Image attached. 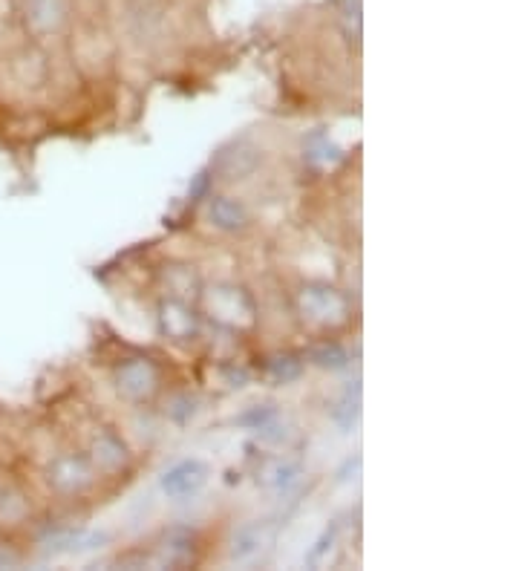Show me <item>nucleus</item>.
<instances>
[{
	"mask_svg": "<svg viewBox=\"0 0 519 571\" xmlns=\"http://www.w3.org/2000/svg\"><path fill=\"white\" fill-rule=\"evenodd\" d=\"M96 459L104 462L107 468H116V465L124 462V445L119 439H113V436H101L99 442H96Z\"/></svg>",
	"mask_w": 519,
	"mask_h": 571,
	"instance_id": "nucleus-17",
	"label": "nucleus"
},
{
	"mask_svg": "<svg viewBox=\"0 0 519 571\" xmlns=\"http://www.w3.org/2000/svg\"><path fill=\"white\" fill-rule=\"evenodd\" d=\"M211 220L223 231H237L248 223V211L243 202L231 197H217L211 202Z\"/></svg>",
	"mask_w": 519,
	"mask_h": 571,
	"instance_id": "nucleus-10",
	"label": "nucleus"
},
{
	"mask_svg": "<svg viewBox=\"0 0 519 571\" xmlns=\"http://www.w3.org/2000/svg\"><path fill=\"white\" fill-rule=\"evenodd\" d=\"M156 384H159V375H156L150 361L136 358V361H127L122 370H119V390H122L124 396L148 398L156 390Z\"/></svg>",
	"mask_w": 519,
	"mask_h": 571,
	"instance_id": "nucleus-5",
	"label": "nucleus"
},
{
	"mask_svg": "<svg viewBox=\"0 0 519 571\" xmlns=\"http://www.w3.org/2000/svg\"><path fill=\"white\" fill-rule=\"evenodd\" d=\"M358 410H361V387H349L344 396L338 398V404L332 407V419L341 424L344 430H349L355 419H358Z\"/></svg>",
	"mask_w": 519,
	"mask_h": 571,
	"instance_id": "nucleus-12",
	"label": "nucleus"
},
{
	"mask_svg": "<svg viewBox=\"0 0 519 571\" xmlns=\"http://www.w3.org/2000/svg\"><path fill=\"white\" fill-rule=\"evenodd\" d=\"M300 312L309 318V321L318 323H344L349 315V300L332 289V286H323V283H312V286H303L300 292Z\"/></svg>",
	"mask_w": 519,
	"mask_h": 571,
	"instance_id": "nucleus-1",
	"label": "nucleus"
},
{
	"mask_svg": "<svg viewBox=\"0 0 519 571\" xmlns=\"http://www.w3.org/2000/svg\"><path fill=\"white\" fill-rule=\"evenodd\" d=\"M104 543V534H93L84 528H61V531H50L44 537V546L50 551H87Z\"/></svg>",
	"mask_w": 519,
	"mask_h": 571,
	"instance_id": "nucleus-8",
	"label": "nucleus"
},
{
	"mask_svg": "<svg viewBox=\"0 0 519 571\" xmlns=\"http://www.w3.org/2000/svg\"><path fill=\"white\" fill-rule=\"evenodd\" d=\"M205 479H208V471H205L202 462H197V459L179 462L176 468H171V471L162 476V491L173 499L194 497L199 488L205 485Z\"/></svg>",
	"mask_w": 519,
	"mask_h": 571,
	"instance_id": "nucleus-2",
	"label": "nucleus"
},
{
	"mask_svg": "<svg viewBox=\"0 0 519 571\" xmlns=\"http://www.w3.org/2000/svg\"><path fill=\"white\" fill-rule=\"evenodd\" d=\"M309 358L318 364V367H326V370H344L349 364V355L338 344H321L309 352Z\"/></svg>",
	"mask_w": 519,
	"mask_h": 571,
	"instance_id": "nucleus-14",
	"label": "nucleus"
},
{
	"mask_svg": "<svg viewBox=\"0 0 519 571\" xmlns=\"http://www.w3.org/2000/svg\"><path fill=\"white\" fill-rule=\"evenodd\" d=\"M300 370H303V361H300L297 355H277V358L269 361V367H266V373L272 375L274 381H280V384L295 381Z\"/></svg>",
	"mask_w": 519,
	"mask_h": 571,
	"instance_id": "nucleus-15",
	"label": "nucleus"
},
{
	"mask_svg": "<svg viewBox=\"0 0 519 571\" xmlns=\"http://www.w3.org/2000/svg\"><path fill=\"white\" fill-rule=\"evenodd\" d=\"M272 543V528L266 522L243 525L231 540V560L234 563H254Z\"/></svg>",
	"mask_w": 519,
	"mask_h": 571,
	"instance_id": "nucleus-3",
	"label": "nucleus"
},
{
	"mask_svg": "<svg viewBox=\"0 0 519 571\" xmlns=\"http://www.w3.org/2000/svg\"><path fill=\"white\" fill-rule=\"evenodd\" d=\"M159 318H162V332H168L176 341H185V338L197 335V318H194V312H191L185 303H179V300L162 303V315H159Z\"/></svg>",
	"mask_w": 519,
	"mask_h": 571,
	"instance_id": "nucleus-7",
	"label": "nucleus"
},
{
	"mask_svg": "<svg viewBox=\"0 0 519 571\" xmlns=\"http://www.w3.org/2000/svg\"><path fill=\"white\" fill-rule=\"evenodd\" d=\"M67 18V0H24V21L32 32H55Z\"/></svg>",
	"mask_w": 519,
	"mask_h": 571,
	"instance_id": "nucleus-4",
	"label": "nucleus"
},
{
	"mask_svg": "<svg viewBox=\"0 0 519 571\" xmlns=\"http://www.w3.org/2000/svg\"><path fill=\"white\" fill-rule=\"evenodd\" d=\"M332 543H335V528H332V531H326V534H323V537H321V543H318V548H315V551H312V554H309V563H312V566H315V563H318V560H321V554H323V551H326V548H332Z\"/></svg>",
	"mask_w": 519,
	"mask_h": 571,
	"instance_id": "nucleus-18",
	"label": "nucleus"
},
{
	"mask_svg": "<svg viewBox=\"0 0 519 571\" xmlns=\"http://www.w3.org/2000/svg\"><path fill=\"white\" fill-rule=\"evenodd\" d=\"M257 479H260L266 488H272V491H289L292 485H297V479H300V465H297V462H289V459H272V462H266V465L260 468Z\"/></svg>",
	"mask_w": 519,
	"mask_h": 571,
	"instance_id": "nucleus-9",
	"label": "nucleus"
},
{
	"mask_svg": "<svg viewBox=\"0 0 519 571\" xmlns=\"http://www.w3.org/2000/svg\"><path fill=\"white\" fill-rule=\"evenodd\" d=\"M26 499L18 491H0V522L15 525L26 517Z\"/></svg>",
	"mask_w": 519,
	"mask_h": 571,
	"instance_id": "nucleus-13",
	"label": "nucleus"
},
{
	"mask_svg": "<svg viewBox=\"0 0 519 571\" xmlns=\"http://www.w3.org/2000/svg\"><path fill=\"white\" fill-rule=\"evenodd\" d=\"M303 156H306V162L315 165V168H332V165H338V162L344 159L341 148H335L326 133H312V136L306 139V145H303Z\"/></svg>",
	"mask_w": 519,
	"mask_h": 571,
	"instance_id": "nucleus-11",
	"label": "nucleus"
},
{
	"mask_svg": "<svg viewBox=\"0 0 519 571\" xmlns=\"http://www.w3.org/2000/svg\"><path fill=\"white\" fill-rule=\"evenodd\" d=\"M50 482L58 491H64V494L81 491V488L90 482L87 462L78 459V456H61V459H55L50 468Z\"/></svg>",
	"mask_w": 519,
	"mask_h": 571,
	"instance_id": "nucleus-6",
	"label": "nucleus"
},
{
	"mask_svg": "<svg viewBox=\"0 0 519 571\" xmlns=\"http://www.w3.org/2000/svg\"><path fill=\"white\" fill-rule=\"evenodd\" d=\"M191 560V537L185 534H171L165 540V563L168 566H182Z\"/></svg>",
	"mask_w": 519,
	"mask_h": 571,
	"instance_id": "nucleus-16",
	"label": "nucleus"
}]
</instances>
